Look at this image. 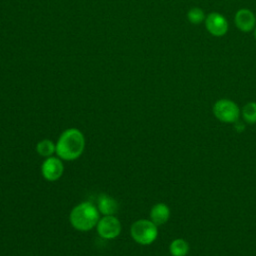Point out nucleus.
I'll use <instances>...</instances> for the list:
<instances>
[{"label": "nucleus", "instance_id": "1", "mask_svg": "<svg viewBox=\"0 0 256 256\" xmlns=\"http://www.w3.org/2000/svg\"><path fill=\"white\" fill-rule=\"evenodd\" d=\"M85 148L83 133L77 128H69L61 133L56 142L57 156L66 161H73L79 158Z\"/></svg>", "mask_w": 256, "mask_h": 256}, {"label": "nucleus", "instance_id": "2", "mask_svg": "<svg viewBox=\"0 0 256 256\" xmlns=\"http://www.w3.org/2000/svg\"><path fill=\"white\" fill-rule=\"evenodd\" d=\"M100 219V212L90 202H81L70 212L69 220L73 228L78 231L86 232L96 227Z\"/></svg>", "mask_w": 256, "mask_h": 256}, {"label": "nucleus", "instance_id": "3", "mask_svg": "<svg viewBox=\"0 0 256 256\" xmlns=\"http://www.w3.org/2000/svg\"><path fill=\"white\" fill-rule=\"evenodd\" d=\"M130 235L136 243L140 245H150L158 236V228L151 220L140 219L131 225Z\"/></svg>", "mask_w": 256, "mask_h": 256}, {"label": "nucleus", "instance_id": "4", "mask_svg": "<svg viewBox=\"0 0 256 256\" xmlns=\"http://www.w3.org/2000/svg\"><path fill=\"white\" fill-rule=\"evenodd\" d=\"M214 116L223 123H235L240 116L239 106L230 99H219L213 105Z\"/></svg>", "mask_w": 256, "mask_h": 256}, {"label": "nucleus", "instance_id": "5", "mask_svg": "<svg viewBox=\"0 0 256 256\" xmlns=\"http://www.w3.org/2000/svg\"><path fill=\"white\" fill-rule=\"evenodd\" d=\"M96 230L101 238L111 240L119 236L121 232V223L114 215H106L99 219Z\"/></svg>", "mask_w": 256, "mask_h": 256}, {"label": "nucleus", "instance_id": "6", "mask_svg": "<svg viewBox=\"0 0 256 256\" xmlns=\"http://www.w3.org/2000/svg\"><path fill=\"white\" fill-rule=\"evenodd\" d=\"M204 25L207 32L215 37L224 36L229 29V23L226 17L219 12H211L206 15Z\"/></svg>", "mask_w": 256, "mask_h": 256}, {"label": "nucleus", "instance_id": "7", "mask_svg": "<svg viewBox=\"0 0 256 256\" xmlns=\"http://www.w3.org/2000/svg\"><path fill=\"white\" fill-rule=\"evenodd\" d=\"M64 172L62 159L59 157H47L41 165V174L47 181L58 180Z\"/></svg>", "mask_w": 256, "mask_h": 256}, {"label": "nucleus", "instance_id": "8", "mask_svg": "<svg viewBox=\"0 0 256 256\" xmlns=\"http://www.w3.org/2000/svg\"><path fill=\"white\" fill-rule=\"evenodd\" d=\"M234 23L238 30L243 33L251 32L256 27V16L248 8L239 9L234 16Z\"/></svg>", "mask_w": 256, "mask_h": 256}, {"label": "nucleus", "instance_id": "9", "mask_svg": "<svg viewBox=\"0 0 256 256\" xmlns=\"http://www.w3.org/2000/svg\"><path fill=\"white\" fill-rule=\"evenodd\" d=\"M97 208L100 214L104 216L114 215L118 211L119 205H118V202L113 197L107 194H101L98 198Z\"/></svg>", "mask_w": 256, "mask_h": 256}, {"label": "nucleus", "instance_id": "10", "mask_svg": "<svg viewBox=\"0 0 256 256\" xmlns=\"http://www.w3.org/2000/svg\"><path fill=\"white\" fill-rule=\"evenodd\" d=\"M170 217V209L165 203H157L150 210V220L158 225L165 224Z\"/></svg>", "mask_w": 256, "mask_h": 256}, {"label": "nucleus", "instance_id": "11", "mask_svg": "<svg viewBox=\"0 0 256 256\" xmlns=\"http://www.w3.org/2000/svg\"><path fill=\"white\" fill-rule=\"evenodd\" d=\"M169 252L172 256H186L189 252V244L184 239H174L169 245Z\"/></svg>", "mask_w": 256, "mask_h": 256}, {"label": "nucleus", "instance_id": "12", "mask_svg": "<svg viewBox=\"0 0 256 256\" xmlns=\"http://www.w3.org/2000/svg\"><path fill=\"white\" fill-rule=\"evenodd\" d=\"M36 151L42 157H50L53 155V153L56 152V144H54L49 139L40 140L36 145Z\"/></svg>", "mask_w": 256, "mask_h": 256}, {"label": "nucleus", "instance_id": "13", "mask_svg": "<svg viewBox=\"0 0 256 256\" xmlns=\"http://www.w3.org/2000/svg\"><path fill=\"white\" fill-rule=\"evenodd\" d=\"M241 115L246 123L255 124L256 123V102L251 101L246 103L242 107Z\"/></svg>", "mask_w": 256, "mask_h": 256}, {"label": "nucleus", "instance_id": "14", "mask_svg": "<svg viewBox=\"0 0 256 256\" xmlns=\"http://www.w3.org/2000/svg\"><path fill=\"white\" fill-rule=\"evenodd\" d=\"M205 12L199 7H192L187 12V19L193 25H199L205 21Z\"/></svg>", "mask_w": 256, "mask_h": 256}, {"label": "nucleus", "instance_id": "15", "mask_svg": "<svg viewBox=\"0 0 256 256\" xmlns=\"http://www.w3.org/2000/svg\"><path fill=\"white\" fill-rule=\"evenodd\" d=\"M253 34H254V38H255V40H256V27H255V29L253 30Z\"/></svg>", "mask_w": 256, "mask_h": 256}]
</instances>
